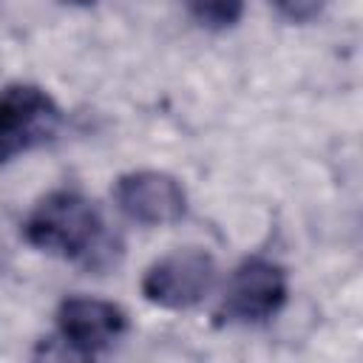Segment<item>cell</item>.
I'll return each mask as SVG.
<instances>
[{"mask_svg":"<svg viewBox=\"0 0 363 363\" xmlns=\"http://www.w3.org/2000/svg\"><path fill=\"white\" fill-rule=\"evenodd\" d=\"M119 213L145 227L176 224L187 213V193L182 182L164 170H130L113 184Z\"/></svg>","mask_w":363,"mask_h":363,"instance_id":"obj_5","label":"cell"},{"mask_svg":"<svg viewBox=\"0 0 363 363\" xmlns=\"http://www.w3.org/2000/svg\"><path fill=\"white\" fill-rule=\"evenodd\" d=\"M218 284V267L216 258L207 250L187 247L173 250L153 261L142 275V295L147 303L162 309H190L201 303Z\"/></svg>","mask_w":363,"mask_h":363,"instance_id":"obj_4","label":"cell"},{"mask_svg":"<svg viewBox=\"0 0 363 363\" xmlns=\"http://www.w3.org/2000/svg\"><path fill=\"white\" fill-rule=\"evenodd\" d=\"M286 298H289L286 269L269 258L250 255L233 269L227 281V292L221 298V306L216 309V326L264 323L286 306Z\"/></svg>","mask_w":363,"mask_h":363,"instance_id":"obj_3","label":"cell"},{"mask_svg":"<svg viewBox=\"0 0 363 363\" xmlns=\"http://www.w3.org/2000/svg\"><path fill=\"white\" fill-rule=\"evenodd\" d=\"M57 332L82 357H96L128 332V312L102 298L71 295L57 306Z\"/></svg>","mask_w":363,"mask_h":363,"instance_id":"obj_6","label":"cell"},{"mask_svg":"<svg viewBox=\"0 0 363 363\" xmlns=\"http://www.w3.org/2000/svg\"><path fill=\"white\" fill-rule=\"evenodd\" d=\"M329 0H272V6L278 9V14L289 23H312Z\"/></svg>","mask_w":363,"mask_h":363,"instance_id":"obj_8","label":"cell"},{"mask_svg":"<svg viewBox=\"0 0 363 363\" xmlns=\"http://www.w3.org/2000/svg\"><path fill=\"white\" fill-rule=\"evenodd\" d=\"M23 235L31 247L91 269H99L113 258V241L99 207L71 187L45 193L26 216Z\"/></svg>","mask_w":363,"mask_h":363,"instance_id":"obj_1","label":"cell"},{"mask_svg":"<svg viewBox=\"0 0 363 363\" xmlns=\"http://www.w3.org/2000/svg\"><path fill=\"white\" fill-rule=\"evenodd\" d=\"M60 3H65V6H77V9H85V6H94V3H99V0H60Z\"/></svg>","mask_w":363,"mask_h":363,"instance_id":"obj_9","label":"cell"},{"mask_svg":"<svg viewBox=\"0 0 363 363\" xmlns=\"http://www.w3.org/2000/svg\"><path fill=\"white\" fill-rule=\"evenodd\" d=\"M184 6L190 17L210 31H227L244 14V0H184Z\"/></svg>","mask_w":363,"mask_h":363,"instance_id":"obj_7","label":"cell"},{"mask_svg":"<svg viewBox=\"0 0 363 363\" xmlns=\"http://www.w3.org/2000/svg\"><path fill=\"white\" fill-rule=\"evenodd\" d=\"M62 125L57 99L31 82H14L0 91V164L51 142Z\"/></svg>","mask_w":363,"mask_h":363,"instance_id":"obj_2","label":"cell"}]
</instances>
